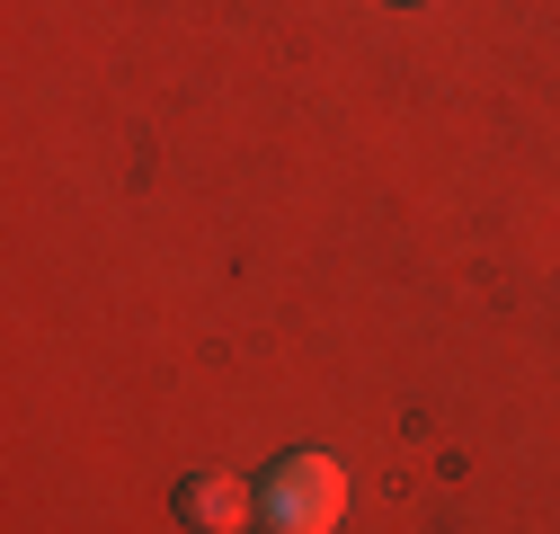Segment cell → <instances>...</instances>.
I'll list each match as a JSON object with an SVG mask.
<instances>
[{"label":"cell","instance_id":"obj_1","mask_svg":"<svg viewBox=\"0 0 560 534\" xmlns=\"http://www.w3.org/2000/svg\"><path fill=\"white\" fill-rule=\"evenodd\" d=\"M338 516H347L338 454H285V463H267V481H258V525L267 534H338Z\"/></svg>","mask_w":560,"mask_h":534},{"label":"cell","instance_id":"obj_2","mask_svg":"<svg viewBox=\"0 0 560 534\" xmlns=\"http://www.w3.org/2000/svg\"><path fill=\"white\" fill-rule=\"evenodd\" d=\"M249 516H258V490H241L232 473H187L178 481V525H196V534H232Z\"/></svg>","mask_w":560,"mask_h":534}]
</instances>
